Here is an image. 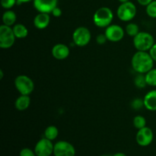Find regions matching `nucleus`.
<instances>
[{"mask_svg": "<svg viewBox=\"0 0 156 156\" xmlns=\"http://www.w3.org/2000/svg\"><path fill=\"white\" fill-rule=\"evenodd\" d=\"M154 59L149 52L137 51L131 59L133 69L139 74H146L154 66Z\"/></svg>", "mask_w": 156, "mask_h": 156, "instance_id": "obj_1", "label": "nucleus"}, {"mask_svg": "<svg viewBox=\"0 0 156 156\" xmlns=\"http://www.w3.org/2000/svg\"><path fill=\"white\" fill-rule=\"evenodd\" d=\"M114 19L113 11L108 7L99 8L93 15V22L97 27H105L111 25Z\"/></svg>", "mask_w": 156, "mask_h": 156, "instance_id": "obj_2", "label": "nucleus"}, {"mask_svg": "<svg viewBox=\"0 0 156 156\" xmlns=\"http://www.w3.org/2000/svg\"><path fill=\"white\" fill-rule=\"evenodd\" d=\"M154 44V37L148 32L140 31L133 37V45L137 51L149 52Z\"/></svg>", "mask_w": 156, "mask_h": 156, "instance_id": "obj_3", "label": "nucleus"}, {"mask_svg": "<svg viewBox=\"0 0 156 156\" xmlns=\"http://www.w3.org/2000/svg\"><path fill=\"white\" fill-rule=\"evenodd\" d=\"M15 87L20 94L30 95L34 89V83L27 76L20 75L15 78Z\"/></svg>", "mask_w": 156, "mask_h": 156, "instance_id": "obj_4", "label": "nucleus"}, {"mask_svg": "<svg viewBox=\"0 0 156 156\" xmlns=\"http://www.w3.org/2000/svg\"><path fill=\"white\" fill-rule=\"evenodd\" d=\"M137 9L135 5L132 2L121 3L117 8V15L119 19L122 21L128 22L133 19L136 15Z\"/></svg>", "mask_w": 156, "mask_h": 156, "instance_id": "obj_5", "label": "nucleus"}, {"mask_svg": "<svg viewBox=\"0 0 156 156\" xmlns=\"http://www.w3.org/2000/svg\"><path fill=\"white\" fill-rule=\"evenodd\" d=\"M91 39V34L89 29L86 27H77L73 33V41L75 45L83 47L88 45Z\"/></svg>", "mask_w": 156, "mask_h": 156, "instance_id": "obj_6", "label": "nucleus"}, {"mask_svg": "<svg viewBox=\"0 0 156 156\" xmlns=\"http://www.w3.org/2000/svg\"><path fill=\"white\" fill-rule=\"evenodd\" d=\"M15 37L12 27L2 24L0 26V47L2 49H9L15 42Z\"/></svg>", "mask_w": 156, "mask_h": 156, "instance_id": "obj_7", "label": "nucleus"}, {"mask_svg": "<svg viewBox=\"0 0 156 156\" xmlns=\"http://www.w3.org/2000/svg\"><path fill=\"white\" fill-rule=\"evenodd\" d=\"M54 144L48 139H41L34 146V152L37 156H50L53 155Z\"/></svg>", "mask_w": 156, "mask_h": 156, "instance_id": "obj_8", "label": "nucleus"}, {"mask_svg": "<svg viewBox=\"0 0 156 156\" xmlns=\"http://www.w3.org/2000/svg\"><path fill=\"white\" fill-rule=\"evenodd\" d=\"M54 156H75L76 149L72 143L65 140H60L54 144Z\"/></svg>", "mask_w": 156, "mask_h": 156, "instance_id": "obj_9", "label": "nucleus"}, {"mask_svg": "<svg viewBox=\"0 0 156 156\" xmlns=\"http://www.w3.org/2000/svg\"><path fill=\"white\" fill-rule=\"evenodd\" d=\"M125 30L118 24H111L105 29V34L108 41L116 43L121 41L125 35Z\"/></svg>", "mask_w": 156, "mask_h": 156, "instance_id": "obj_10", "label": "nucleus"}, {"mask_svg": "<svg viewBox=\"0 0 156 156\" xmlns=\"http://www.w3.org/2000/svg\"><path fill=\"white\" fill-rule=\"evenodd\" d=\"M153 131L148 126H145L142 129H138V132L136 136V140L137 144L142 147L149 146L153 141Z\"/></svg>", "mask_w": 156, "mask_h": 156, "instance_id": "obj_11", "label": "nucleus"}, {"mask_svg": "<svg viewBox=\"0 0 156 156\" xmlns=\"http://www.w3.org/2000/svg\"><path fill=\"white\" fill-rule=\"evenodd\" d=\"M33 4L38 12L51 14L52 11L57 7L58 0H33Z\"/></svg>", "mask_w": 156, "mask_h": 156, "instance_id": "obj_12", "label": "nucleus"}, {"mask_svg": "<svg viewBox=\"0 0 156 156\" xmlns=\"http://www.w3.org/2000/svg\"><path fill=\"white\" fill-rule=\"evenodd\" d=\"M52 56L58 60L66 59L70 53V50L67 45L64 44H57L54 45L51 50Z\"/></svg>", "mask_w": 156, "mask_h": 156, "instance_id": "obj_13", "label": "nucleus"}, {"mask_svg": "<svg viewBox=\"0 0 156 156\" xmlns=\"http://www.w3.org/2000/svg\"><path fill=\"white\" fill-rule=\"evenodd\" d=\"M50 22V16L48 13L38 12L34 18V25L39 30H43L48 27Z\"/></svg>", "mask_w": 156, "mask_h": 156, "instance_id": "obj_14", "label": "nucleus"}, {"mask_svg": "<svg viewBox=\"0 0 156 156\" xmlns=\"http://www.w3.org/2000/svg\"><path fill=\"white\" fill-rule=\"evenodd\" d=\"M144 108L149 111H156V90H152L143 98Z\"/></svg>", "mask_w": 156, "mask_h": 156, "instance_id": "obj_15", "label": "nucleus"}, {"mask_svg": "<svg viewBox=\"0 0 156 156\" xmlns=\"http://www.w3.org/2000/svg\"><path fill=\"white\" fill-rule=\"evenodd\" d=\"M30 105V98L29 95L21 94L17 98L15 102V106L18 111H24L29 108Z\"/></svg>", "mask_w": 156, "mask_h": 156, "instance_id": "obj_16", "label": "nucleus"}, {"mask_svg": "<svg viewBox=\"0 0 156 156\" xmlns=\"http://www.w3.org/2000/svg\"><path fill=\"white\" fill-rule=\"evenodd\" d=\"M17 21V15L14 11L11 10H6L5 12L3 13L2 15V22L3 24L5 25L9 26L12 27L14 26L16 23Z\"/></svg>", "mask_w": 156, "mask_h": 156, "instance_id": "obj_17", "label": "nucleus"}, {"mask_svg": "<svg viewBox=\"0 0 156 156\" xmlns=\"http://www.w3.org/2000/svg\"><path fill=\"white\" fill-rule=\"evenodd\" d=\"M14 34H15L16 38L18 39H23V38L27 37L28 35V29L27 28L25 25L21 23H17L12 27Z\"/></svg>", "mask_w": 156, "mask_h": 156, "instance_id": "obj_18", "label": "nucleus"}, {"mask_svg": "<svg viewBox=\"0 0 156 156\" xmlns=\"http://www.w3.org/2000/svg\"><path fill=\"white\" fill-rule=\"evenodd\" d=\"M44 135L45 138L53 141L57 138L58 135H59V129L56 126L51 125V126H49L46 128Z\"/></svg>", "mask_w": 156, "mask_h": 156, "instance_id": "obj_19", "label": "nucleus"}, {"mask_svg": "<svg viewBox=\"0 0 156 156\" xmlns=\"http://www.w3.org/2000/svg\"><path fill=\"white\" fill-rule=\"evenodd\" d=\"M125 32L127 34L129 37H134L136 35L140 33V27L136 23H129L126 25V28H125Z\"/></svg>", "mask_w": 156, "mask_h": 156, "instance_id": "obj_20", "label": "nucleus"}, {"mask_svg": "<svg viewBox=\"0 0 156 156\" xmlns=\"http://www.w3.org/2000/svg\"><path fill=\"white\" fill-rule=\"evenodd\" d=\"M147 85L152 87H156V69L153 68L145 74Z\"/></svg>", "mask_w": 156, "mask_h": 156, "instance_id": "obj_21", "label": "nucleus"}, {"mask_svg": "<svg viewBox=\"0 0 156 156\" xmlns=\"http://www.w3.org/2000/svg\"><path fill=\"white\" fill-rule=\"evenodd\" d=\"M134 85L138 88H144L147 85L145 74H139L134 79Z\"/></svg>", "mask_w": 156, "mask_h": 156, "instance_id": "obj_22", "label": "nucleus"}, {"mask_svg": "<svg viewBox=\"0 0 156 156\" xmlns=\"http://www.w3.org/2000/svg\"><path fill=\"white\" fill-rule=\"evenodd\" d=\"M133 126L137 129H140L146 126V120L144 117L141 115H137L136 116L133 118Z\"/></svg>", "mask_w": 156, "mask_h": 156, "instance_id": "obj_23", "label": "nucleus"}, {"mask_svg": "<svg viewBox=\"0 0 156 156\" xmlns=\"http://www.w3.org/2000/svg\"><path fill=\"white\" fill-rule=\"evenodd\" d=\"M146 14L148 16L152 18H156V0H153L151 3H149L146 9Z\"/></svg>", "mask_w": 156, "mask_h": 156, "instance_id": "obj_24", "label": "nucleus"}, {"mask_svg": "<svg viewBox=\"0 0 156 156\" xmlns=\"http://www.w3.org/2000/svg\"><path fill=\"white\" fill-rule=\"evenodd\" d=\"M17 4V0H1V5L3 9L9 10Z\"/></svg>", "mask_w": 156, "mask_h": 156, "instance_id": "obj_25", "label": "nucleus"}, {"mask_svg": "<svg viewBox=\"0 0 156 156\" xmlns=\"http://www.w3.org/2000/svg\"><path fill=\"white\" fill-rule=\"evenodd\" d=\"M131 107L133 108L134 110H140L142 108L144 107V101H143V99L141 98H135L131 103Z\"/></svg>", "mask_w": 156, "mask_h": 156, "instance_id": "obj_26", "label": "nucleus"}, {"mask_svg": "<svg viewBox=\"0 0 156 156\" xmlns=\"http://www.w3.org/2000/svg\"><path fill=\"white\" fill-rule=\"evenodd\" d=\"M19 156H37L34 150L29 149V148H24L20 151Z\"/></svg>", "mask_w": 156, "mask_h": 156, "instance_id": "obj_27", "label": "nucleus"}, {"mask_svg": "<svg viewBox=\"0 0 156 156\" xmlns=\"http://www.w3.org/2000/svg\"><path fill=\"white\" fill-rule=\"evenodd\" d=\"M108 41V40L105 34H98L96 37V42L98 44H100V45L105 44Z\"/></svg>", "mask_w": 156, "mask_h": 156, "instance_id": "obj_28", "label": "nucleus"}, {"mask_svg": "<svg viewBox=\"0 0 156 156\" xmlns=\"http://www.w3.org/2000/svg\"><path fill=\"white\" fill-rule=\"evenodd\" d=\"M51 14L53 16L56 17V18H59V17H60L61 15H62V10H61L60 8H59L57 6V7H56L53 11H52Z\"/></svg>", "mask_w": 156, "mask_h": 156, "instance_id": "obj_29", "label": "nucleus"}, {"mask_svg": "<svg viewBox=\"0 0 156 156\" xmlns=\"http://www.w3.org/2000/svg\"><path fill=\"white\" fill-rule=\"evenodd\" d=\"M149 52L150 53L151 56L152 57V59H154V61L156 62V43H155V44L152 46V47L150 49Z\"/></svg>", "mask_w": 156, "mask_h": 156, "instance_id": "obj_30", "label": "nucleus"}, {"mask_svg": "<svg viewBox=\"0 0 156 156\" xmlns=\"http://www.w3.org/2000/svg\"><path fill=\"white\" fill-rule=\"evenodd\" d=\"M153 0H137L138 3L143 6H147L149 3H151Z\"/></svg>", "mask_w": 156, "mask_h": 156, "instance_id": "obj_31", "label": "nucleus"}, {"mask_svg": "<svg viewBox=\"0 0 156 156\" xmlns=\"http://www.w3.org/2000/svg\"><path fill=\"white\" fill-rule=\"evenodd\" d=\"M30 1H33V0H17V4L21 5L22 3H27Z\"/></svg>", "mask_w": 156, "mask_h": 156, "instance_id": "obj_32", "label": "nucleus"}, {"mask_svg": "<svg viewBox=\"0 0 156 156\" xmlns=\"http://www.w3.org/2000/svg\"><path fill=\"white\" fill-rule=\"evenodd\" d=\"M112 156H127L125 153H123V152H117V153L114 154Z\"/></svg>", "mask_w": 156, "mask_h": 156, "instance_id": "obj_33", "label": "nucleus"}, {"mask_svg": "<svg viewBox=\"0 0 156 156\" xmlns=\"http://www.w3.org/2000/svg\"><path fill=\"white\" fill-rule=\"evenodd\" d=\"M119 2H120V3H124V2H129V0H118Z\"/></svg>", "mask_w": 156, "mask_h": 156, "instance_id": "obj_34", "label": "nucleus"}, {"mask_svg": "<svg viewBox=\"0 0 156 156\" xmlns=\"http://www.w3.org/2000/svg\"><path fill=\"white\" fill-rule=\"evenodd\" d=\"M0 75H1V76H0V79H3V71L2 70H1V71H0Z\"/></svg>", "mask_w": 156, "mask_h": 156, "instance_id": "obj_35", "label": "nucleus"}, {"mask_svg": "<svg viewBox=\"0 0 156 156\" xmlns=\"http://www.w3.org/2000/svg\"><path fill=\"white\" fill-rule=\"evenodd\" d=\"M100 156H110V155H100Z\"/></svg>", "mask_w": 156, "mask_h": 156, "instance_id": "obj_36", "label": "nucleus"}]
</instances>
